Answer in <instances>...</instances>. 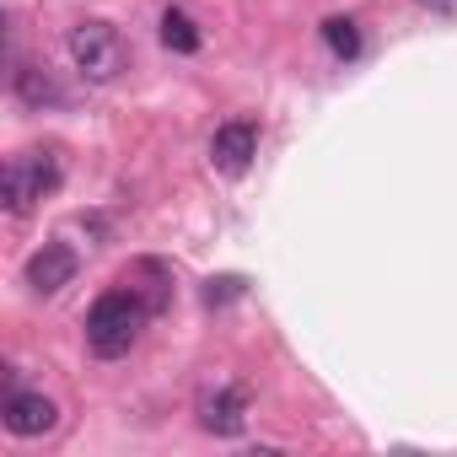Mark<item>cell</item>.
<instances>
[{
  "label": "cell",
  "mask_w": 457,
  "mask_h": 457,
  "mask_svg": "<svg viewBox=\"0 0 457 457\" xmlns=\"http://www.w3.org/2000/svg\"><path fill=\"white\" fill-rule=\"evenodd\" d=\"M71 60H76V71H81L87 81L108 87V81H119V71L129 65V49H124V38H119L108 22H76V28H71Z\"/></svg>",
  "instance_id": "3"
},
{
  "label": "cell",
  "mask_w": 457,
  "mask_h": 457,
  "mask_svg": "<svg viewBox=\"0 0 457 457\" xmlns=\"http://www.w3.org/2000/svg\"><path fill=\"white\" fill-rule=\"evenodd\" d=\"M162 44L172 49V54H194L199 49V28H194V17L188 12H162Z\"/></svg>",
  "instance_id": "8"
},
{
  "label": "cell",
  "mask_w": 457,
  "mask_h": 457,
  "mask_svg": "<svg viewBox=\"0 0 457 457\" xmlns=\"http://www.w3.org/2000/svg\"><path fill=\"white\" fill-rule=\"evenodd\" d=\"M145 318H151V307H145L135 291H108V296H97L92 312H87V345H92V355H103V361L129 355L135 339H140V328H145Z\"/></svg>",
  "instance_id": "1"
},
{
  "label": "cell",
  "mask_w": 457,
  "mask_h": 457,
  "mask_svg": "<svg viewBox=\"0 0 457 457\" xmlns=\"http://www.w3.org/2000/svg\"><path fill=\"white\" fill-rule=\"evenodd\" d=\"M199 425L210 436H237L248 425V393L237 382H215L199 393Z\"/></svg>",
  "instance_id": "5"
},
{
  "label": "cell",
  "mask_w": 457,
  "mask_h": 457,
  "mask_svg": "<svg viewBox=\"0 0 457 457\" xmlns=\"http://www.w3.org/2000/svg\"><path fill=\"white\" fill-rule=\"evenodd\" d=\"M76 253H71V243H44L33 259H28V270H22V280H28V291L33 296H60L71 280H76Z\"/></svg>",
  "instance_id": "6"
},
{
  "label": "cell",
  "mask_w": 457,
  "mask_h": 457,
  "mask_svg": "<svg viewBox=\"0 0 457 457\" xmlns=\"http://www.w3.org/2000/svg\"><path fill=\"white\" fill-rule=\"evenodd\" d=\"M17 97H22L28 108H44V103H60V87H54V76H49V71L22 65V71H17Z\"/></svg>",
  "instance_id": "9"
},
{
  "label": "cell",
  "mask_w": 457,
  "mask_h": 457,
  "mask_svg": "<svg viewBox=\"0 0 457 457\" xmlns=\"http://www.w3.org/2000/svg\"><path fill=\"white\" fill-rule=\"evenodd\" d=\"M430 6H436V12H457V0H430Z\"/></svg>",
  "instance_id": "12"
},
{
  "label": "cell",
  "mask_w": 457,
  "mask_h": 457,
  "mask_svg": "<svg viewBox=\"0 0 457 457\" xmlns=\"http://www.w3.org/2000/svg\"><path fill=\"white\" fill-rule=\"evenodd\" d=\"M237 296H243V280H237V275H220V280L204 286V302H210V307H226V302H237Z\"/></svg>",
  "instance_id": "11"
},
{
  "label": "cell",
  "mask_w": 457,
  "mask_h": 457,
  "mask_svg": "<svg viewBox=\"0 0 457 457\" xmlns=\"http://www.w3.org/2000/svg\"><path fill=\"white\" fill-rule=\"evenodd\" d=\"M54 420H60V409L44 393H28V387L6 393V430L12 436H44V430H54Z\"/></svg>",
  "instance_id": "7"
},
{
  "label": "cell",
  "mask_w": 457,
  "mask_h": 457,
  "mask_svg": "<svg viewBox=\"0 0 457 457\" xmlns=\"http://www.w3.org/2000/svg\"><path fill=\"white\" fill-rule=\"evenodd\" d=\"M253 156H259V124H253V119H226V124L210 135V167L226 172V178L248 172Z\"/></svg>",
  "instance_id": "4"
},
{
  "label": "cell",
  "mask_w": 457,
  "mask_h": 457,
  "mask_svg": "<svg viewBox=\"0 0 457 457\" xmlns=\"http://www.w3.org/2000/svg\"><path fill=\"white\" fill-rule=\"evenodd\" d=\"M60 178H65V167L54 151H17L6 162V172H0V199H6L12 215H28L44 194L60 188Z\"/></svg>",
  "instance_id": "2"
},
{
  "label": "cell",
  "mask_w": 457,
  "mask_h": 457,
  "mask_svg": "<svg viewBox=\"0 0 457 457\" xmlns=\"http://www.w3.org/2000/svg\"><path fill=\"white\" fill-rule=\"evenodd\" d=\"M323 44H328L339 60H355V54H361V28H355L350 17H328V22H323Z\"/></svg>",
  "instance_id": "10"
}]
</instances>
